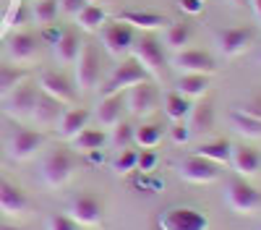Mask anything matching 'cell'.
Returning a JSON list of instances; mask_svg holds the SVG:
<instances>
[{"label": "cell", "instance_id": "1", "mask_svg": "<svg viewBox=\"0 0 261 230\" xmlns=\"http://www.w3.org/2000/svg\"><path fill=\"white\" fill-rule=\"evenodd\" d=\"M76 173V157L65 146H55L53 152L45 155V160L39 162V178L50 188H63Z\"/></svg>", "mask_w": 261, "mask_h": 230}, {"label": "cell", "instance_id": "2", "mask_svg": "<svg viewBox=\"0 0 261 230\" xmlns=\"http://www.w3.org/2000/svg\"><path fill=\"white\" fill-rule=\"evenodd\" d=\"M136 50V60L149 71L151 79H167L170 73V60H167V50L162 45V39H157L154 34H136L134 42Z\"/></svg>", "mask_w": 261, "mask_h": 230}, {"label": "cell", "instance_id": "3", "mask_svg": "<svg viewBox=\"0 0 261 230\" xmlns=\"http://www.w3.org/2000/svg\"><path fill=\"white\" fill-rule=\"evenodd\" d=\"M123 99H125V113H130L134 118H149V115H154L162 108L160 87L151 79L128 87L123 92Z\"/></svg>", "mask_w": 261, "mask_h": 230}, {"label": "cell", "instance_id": "4", "mask_svg": "<svg viewBox=\"0 0 261 230\" xmlns=\"http://www.w3.org/2000/svg\"><path fill=\"white\" fill-rule=\"evenodd\" d=\"M76 87L79 92H89L99 87V79H102V50L99 45H92V42H84V47L76 58Z\"/></svg>", "mask_w": 261, "mask_h": 230}, {"label": "cell", "instance_id": "5", "mask_svg": "<svg viewBox=\"0 0 261 230\" xmlns=\"http://www.w3.org/2000/svg\"><path fill=\"white\" fill-rule=\"evenodd\" d=\"M151 76H149V71L141 66V63L136 60V58H123L118 66H115V71L110 73V79L105 81V87H102V97H107V94H120V92H125L128 87H134V84H141V81H149Z\"/></svg>", "mask_w": 261, "mask_h": 230}, {"label": "cell", "instance_id": "6", "mask_svg": "<svg viewBox=\"0 0 261 230\" xmlns=\"http://www.w3.org/2000/svg\"><path fill=\"white\" fill-rule=\"evenodd\" d=\"M225 201L238 215H253L256 209H261V191L243 178H232L225 186Z\"/></svg>", "mask_w": 261, "mask_h": 230}, {"label": "cell", "instance_id": "7", "mask_svg": "<svg viewBox=\"0 0 261 230\" xmlns=\"http://www.w3.org/2000/svg\"><path fill=\"white\" fill-rule=\"evenodd\" d=\"M157 222L160 230H209V217L196 207H167Z\"/></svg>", "mask_w": 261, "mask_h": 230}, {"label": "cell", "instance_id": "8", "mask_svg": "<svg viewBox=\"0 0 261 230\" xmlns=\"http://www.w3.org/2000/svg\"><path fill=\"white\" fill-rule=\"evenodd\" d=\"M37 84H39V92H42V94H47V97H53V99H58V102H63V105L79 99L76 81L65 73V71H55V68L42 71Z\"/></svg>", "mask_w": 261, "mask_h": 230}, {"label": "cell", "instance_id": "9", "mask_svg": "<svg viewBox=\"0 0 261 230\" xmlns=\"http://www.w3.org/2000/svg\"><path fill=\"white\" fill-rule=\"evenodd\" d=\"M99 39H102V45L105 50L110 53V55H128L130 50H134V42H136V29L125 24V21H110V24H105L99 29Z\"/></svg>", "mask_w": 261, "mask_h": 230}, {"label": "cell", "instance_id": "10", "mask_svg": "<svg viewBox=\"0 0 261 230\" xmlns=\"http://www.w3.org/2000/svg\"><path fill=\"white\" fill-rule=\"evenodd\" d=\"M39 84L32 79H24L18 87L6 97V113L11 118H32L34 108H37V99H39Z\"/></svg>", "mask_w": 261, "mask_h": 230}, {"label": "cell", "instance_id": "11", "mask_svg": "<svg viewBox=\"0 0 261 230\" xmlns=\"http://www.w3.org/2000/svg\"><path fill=\"white\" fill-rule=\"evenodd\" d=\"M45 144H47V134L45 131L18 129V131H13V136L8 141V157L16 160V162H24V160L34 157Z\"/></svg>", "mask_w": 261, "mask_h": 230}, {"label": "cell", "instance_id": "12", "mask_svg": "<svg viewBox=\"0 0 261 230\" xmlns=\"http://www.w3.org/2000/svg\"><path fill=\"white\" fill-rule=\"evenodd\" d=\"M172 66H175L180 73H204V76H212L217 71V60L212 53L206 50H199V47H186V50H178L175 58H172Z\"/></svg>", "mask_w": 261, "mask_h": 230}, {"label": "cell", "instance_id": "13", "mask_svg": "<svg viewBox=\"0 0 261 230\" xmlns=\"http://www.w3.org/2000/svg\"><path fill=\"white\" fill-rule=\"evenodd\" d=\"M256 39V32L251 27H227L217 32V50H220L225 58H235L246 53Z\"/></svg>", "mask_w": 261, "mask_h": 230}, {"label": "cell", "instance_id": "14", "mask_svg": "<svg viewBox=\"0 0 261 230\" xmlns=\"http://www.w3.org/2000/svg\"><path fill=\"white\" fill-rule=\"evenodd\" d=\"M68 217L81 227H97L102 222V204L92 194H79L68 204Z\"/></svg>", "mask_w": 261, "mask_h": 230}, {"label": "cell", "instance_id": "15", "mask_svg": "<svg viewBox=\"0 0 261 230\" xmlns=\"http://www.w3.org/2000/svg\"><path fill=\"white\" fill-rule=\"evenodd\" d=\"M178 173H180L183 181L201 186V183L217 181V175H220V165H214V162H209V160H204V157H199V155H191V157H186V160L178 165Z\"/></svg>", "mask_w": 261, "mask_h": 230}, {"label": "cell", "instance_id": "16", "mask_svg": "<svg viewBox=\"0 0 261 230\" xmlns=\"http://www.w3.org/2000/svg\"><path fill=\"white\" fill-rule=\"evenodd\" d=\"M42 53V39L37 32H16L8 39V58L11 63H29Z\"/></svg>", "mask_w": 261, "mask_h": 230}, {"label": "cell", "instance_id": "17", "mask_svg": "<svg viewBox=\"0 0 261 230\" xmlns=\"http://www.w3.org/2000/svg\"><path fill=\"white\" fill-rule=\"evenodd\" d=\"M32 209V201L29 196L21 191V188L8 181L6 175H0V212H6L11 217H18V215H24Z\"/></svg>", "mask_w": 261, "mask_h": 230}, {"label": "cell", "instance_id": "18", "mask_svg": "<svg viewBox=\"0 0 261 230\" xmlns=\"http://www.w3.org/2000/svg\"><path fill=\"white\" fill-rule=\"evenodd\" d=\"M94 118L99 125L105 129H113L115 123H120L125 118V99H123V92L120 94H107L99 99L97 110H94Z\"/></svg>", "mask_w": 261, "mask_h": 230}, {"label": "cell", "instance_id": "19", "mask_svg": "<svg viewBox=\"0 0 261 230\" xmlns=\"http://www.w3.org/2000/svg\"><path fill=\"white\" fill-rule=\"evenodd\" d=\"M230 165L235 167V173L238 175H256L261 170V152L253 149V146H246V144H238L232 146V152H230Z\"/></svg>", "mask_w": 261, "mask_h": 230}, {"label": "cell", "instance_id": "20", "mask_svg": "<svg viewBox=\"0 0 261 230\" xmlns=\"http://www.w3.org/2000/svg\"><path fill=\"white\" fill-rule=\"evenodd\" d=\"M89 118H92V110H86V108H65L58 120V136L73 139L76 134H81L89 125Z\"/></svg>", "mask_w": 261, "mask_h": 230}, {"label": "cell", "instance_id": "21", "mask_svg": "<svg viewBox=\"0 0 261 230\" xmlns=\"http://www.w3.org/2000/svg\"><path fill=\"white\" fill-rule=\"evenodd\" d=\"M186 120H188L186 125H188L191 136H204V134H209V131L214 129V105H212L209 99L196 102Z\"/></svg>", "mask_w": 261, "mask_h": 230}, {"label": "cell", "instance_id": "22", "mask_svg": "<svg viewBox=\"0 0 261 230\" xmlns=\"http://www.w3.org/2000/svg\"><path fill=\"white\" fill-rule=\"evenodd\" d=\"M81 47H84V39H81L79 29H65V32L60 34V39L53 45L58 63H65V66H71V63H76V58H79Z\"/></svg>", "mask_w": 261, "mask_h": 230}, {"label": "cell", "instance_id": "23", "mask_svg": "<svg viewBox=\"0 0 261 230\" xmlns=\"http://www.w3.org/2000/svg\"><path fill=\"white\" fill-rule=\"evenodd\" d=\"M24 79H29V71L27 68H21L18 63H11V60H0V97H3V99Z\"/></svg>", "mask_w": 261, "mask_h": 230}, {"label": "cell", "instance_id": "24", "mask_svg": "<svg viewBox=\"0 0 261 230\" xmlns=\"http://www.w3.org/2000/svg\"><path fill=\"white\" fill-rule=\"evenodd\" d=\"M175 92H180L188 99L204 97L209 92V76H204V73H180L175 79Z\"/></svg>", "mask_w": 261, "mask_h": 230}, {"label": "cell", "instance_id": "25", "mask_svg": "<svg viewBox=\"0 0 261 230\" xmlns=\"http://www.w3.org/2000/svg\"><path fill=\"white\" fill-rule=\"evenodd\" d=\"M63 110H65L63 102H58V99H53V97H47V94H39L32 118H34V123H39V125H53V123L60 120Z\"/></svg>", "mask_w": 261, "mask_h": 230}, {"label": "cell", "instance_id": "26", "mask_svg": "<svg viewBox=\"0 0 261 230\" xmlns=\"http://www.w3.org/2000/svg\"><path fill=\"white\" fill-rule=\"evenodd\" d=\"M120 21L130 27H141V29H165L170 24V18L154 11H125L120 13Z\"/></svg>", "mask_w": 261, "mask_h": 230}, {"label": "cell", "instance_id": "27", "mask_svg": "<svg viewBox=\"0 0 261 230\" xmlns=\"http://www.w3.org/2000/svg\"><path fill=\"white\" fill-rule=\"evenodd\" d=\"M191 37H193V27L191 24H186V21H175V24H170L165 27V39H162V45L165 47H170V50H186V45L191 42Z\"/></svg>", "mask_w": 261, "mask_h": 230}, {"label": "cell", "instance_id": "28", "mask_svg": "<svg viewBox=\"0 0 261 230\" xmlns=\"http://www.w3.org/2000/svg\"><path fill=\"white\" fill-rule=\"evenodd\" d=\"M191 99L188 97H183L180 92H165L162 94V110H165V115L175 123V120H186L188 118V113H191Z\"/></svg>", "mask_w": 261, "mask_h": 230}, {"label": "cell", "instance_id": "29", "mask_svg": "<svg viewBox=\"0 0 261 230\" xmlns=\"http://www.w3.org/2000/svg\"><path fill=\"white\" fill-rule=\"evenodd\" d=\"M71 144H73L76 152L92 155V152H99L102 146L107 144V134H105L102 129H89V125H86L81 134H76V136L71 139Z\"/></svg>", "mask_w": 261, "mask_h": 230}, {"label": "cell", "instance_id": "30", "mask_svg": "<svg viewBox=\"0 0 261 230\" xmlns=\"http://www.w3.org/2000/svg\"><path fill=\"white\" fill-rule=\"evenodd\" d=\"M230 152H232V144L227 139H214V141H206L201 144L199 149H196V155L214 162V165H227L230 162Z\"/></svg>", "mask_w": 261, "mask_h": 230}, {"label": "cell", "instance_id": "31", "mask_svg": "<svg viewBox=\"0 0 261 230\" xmlns=\"http://www.w3.org/2000/svg\"><path fill=\"white\" fill-rule=\"evenodd\" d=\"M105 18H107V13H105L102 6H97V3H86V6L76 13V24H79V29L97 32V29L105 27Z\"/></svg>", "mask_w": 261, "mask_h": 230}, {"label": "cell", "instance_id": "32", "mask_svg": "<svg viewBox=\"0 0 261 230\" xmlns=\"http://www.w3.org/2000/svg\"><path fill=\"white\" fill-rule=\"evenodd\" d=\"M230 125H232L235 134H241L246 139H261V120H256L251 115H243L241 110L230 113Z\"/></svg>", "mask_w": 261, "mask_h": 230}, {"label": "cell", "instance_id": "33", "mask_svg": "<svg viewBox=\"0 0 261 230\" xmlns=\"http://www.w3.org/2000/svg\"><path fill=\"white\" fill-rule=\"evenodd\" d=\"M162 136H165V129L160 123H141L136 129V134H134V141L141 146V149H154V146L162 141Z\"/></svg>", "mask_w": 261, "mask_h": 230}, {"label": "cell", "instance_id": "34", "mask_svg": "<svg viewBox=\"0 0 261 230\" xmlns=\"http://www.w3.org/2000/svg\"><path fill=\"white\" fill-rule=\"evenodd\" d=\"M58 16H60V3H58V0H34V6H32V18L37 21L39 27L55 24Z\"/></svg>", "mask_w": 261, "mask_h": 230}, {"label": "cell", "instance_id": "35", "mask_svg": "<svg viewBox=\"0 0 261 230\" xmlns=\"http://www.w3.org/2000/svg\"><path fill=\"white\" fill-rule=\"evenodd\" d=\"M134 134H136L134 123L123 118L120 123L113 125V146L115 149H128V146H134Z\"/></svg>", "mask_w": 261, "mask_h": 230}, {"label": "cell", "instance_id": "36", "mask_svg": "<svg viewBox=\"0 0 261 230\" xmlns=\"http://www.w3.org/2000/svg\"><path fill=\"white\" fill-rule=\"evenodd\" d=\"M139 165V152L136 149H120L118 155H115V160H113V167H115V173H120V175H125V173H130L134 167Z\"/></svg>", "mask_w": 261, "mask_h": 230}, {"label": "cell", "instance_id": "37", "mask_svg": "<svg viewBox=\"0 0 261 230\" xmlns=\"http://www.w3.org/2000/svg\"><path fill=\"white\" fill-rule=\"evenodd\" d=\"M47 230H79V225L68 215H53L47 220Z\"/></svg>", "mask_w": 261, "mask_h": 230}, {"label": "cell", "instance_id": "38", "mask_svg": "<svg viewBox=\"0 0 261 230\" xmlns=\"http://www.w3.org/2000/svg\"><path fill=\"white\" fill-rule=\"evenodd\" d=\"M65 29L63 27H58V24H47V27H42V32H39V39H42V45H55V42L60 39V34H63Z\"/></svg>", "mask_w": 261, "mask_h": 230}, {"label": "cell", "instance_id": "39", "mask_svg": "<svg viewBox=\"0 0 261 230\" xmlns=\"http://www.w3.org/2000/svg\"><path fill=\"white\" fill-rule=\"evenodd\" d=\"M235 110H241L243 115H251V118L261 120V99H258V97H256V99H246V102H241V105H235Z\"/></svg>", "mask_w": 261, "mask_h": 230}, {"label": "cell", "instance_id": "40", "mask_svg": "<svg viewBox=\"0 0 261 230\" xmlns=\"http://www.w3.org/2000/svg\"><path fill=\"white\" fill-rule=\"evenodd\" d=\"M154 165H157V152L154 149H144V152H139V170H144V173H149V170H154Z\"/></svg>", "mask_w": 261, "mask_h": 230}, {"label": "cell", "instance_id": "41", "mask_svg": "<svg viewBox=\"0 0 261 230\" xmlns=\"http://www.w3.org/2000/svg\"><path fill=\"white\" fill-rule=\"evenodd\" d=\"M170 136H172L175 144H186L191 139V131H188V125L183 120H175V123H172V129H170Z\"/></svg>", "mask_w": 261, "mask_h": 230}, {"label": "cell", "instance_id": "42", "mask_svg": "<svg viewBox=\"0 0 261 230\" xmlns=\"http://www.w3.org/2000/svg\"><path fill=\"white\" fill-rule=\"evenodd\" d=\"M58 3H60V11H63V13L76 16V13L86 6V0H58Z\"/></svg>", "mask_w": 261, "mask_h": 230}, {"label": "cell", "instance_id": "43", "mask_svg": "<svg viewBox=\"0 0 261 230\" xmlns=\"http://www.w3.org/2000/svg\"><path fill=\"white\" fill-rule=\"evenodd\" d=\"M180 8L186 13H199L204 8V3H201V0H180Z\"/></svg>", "mask_w": 261, "mask_h": 230}, {"label": "cell", "instance_id": "44", "mask_svg": "<svg viewBox=\"0 0 261 230\" xmlns=\"http://www.w3.org/2000/svg\"><path fill=\"white\" fill-rule=\"evenodd\" d=\"M248 6H251V11H253V16L261 21V0H248Z\"/></svg>", "mask_w": 261, "mask_h": 230}, {"label": "cell", "instance_id": "45", "mask_svg": "<svg viewBox=\"0 0 261 230\" xmlns=\"http://www.w3.org/2000/svg\"><path fill=\"white\" fill-rule=\"evenodd\" d=\"M0 230H24V227H18V225H11V222H0Z\"/></svg>", "mask_w": 261, "mask_h": 230}, {"label": "cell", "instance_id": "46", "mask_svg": "<svg viewBox=\"0 0 261 230\" xmlns=\"http://www.w3.org/2000/svg\"><path fill=\"white\" fill-rule=\"evenodd\" d=\"M227 3H230V6H241V8H243V6H248V0H227Z\"/></svg>", "mask_w": 261, "mask_h": 230}, {"label": "cell", "instance_id": "47", "mask_svg": "<svg viewBox=\"0 0 261 230\" xmlns=\"http://www.w3.org/2000/svg\"><path fill=\"white\" fill-rule=\"evenodd\" d=\"M86 3H97V0H86Z\"/></svg>", "mask_w": 261, "mask_h": 230}, {"label": "cell", "instance_id": "48", "mask_svg": "<svg viewBox=\"0 0 261 230\" xmlns=\"http://www.w3.org/2000/svg\"><path fill=\"white\" fill-rule=\"evenodd\" d=\"M258 63H261V50H258Z\"/></svg>", "mask_w": 261, "mask_h": 230}, {"label": "cell", "instance_id": "49", "mask_svg": "<svg viewBox=\"0 0 261 230\" xmlns=\"http://www.w3.org/2000/svg\"><path fill=\"white\" fill-rule=\"evenodd\" d=\"M258 230H261V225H258Z\"/></svg>", "mask_w": 261, "mask_h": 230}, {"label": "cell", "instance_id": "50", "mask_svg": "<svg viewBox=\"0 0 261 230\" xmlns=\"http://www.w3.org/2000/svg\"><path fill=\"white\" fill-rule=\"evenodd\" d=\"M201 3H204V0H201Z\"/></svg>", "mask_w": 261, "mask_h": 230}]
</instances>
